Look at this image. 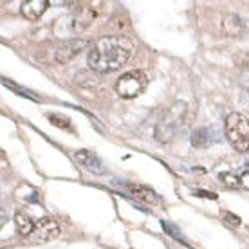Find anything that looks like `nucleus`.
I'll return each instance as SVG.
<instances>
[{
	"label": "nucleus",
	"instance_id": "nucleus-1",
	"mask_svg": "<svg viewBox=\"0 0 249 249\" xmlns=\"http://www.w3.org/2000/svg\"><path fill=\"white\" fill-rule=\"evenodd\" d=\"M132 49L134 44L126 36H101L89 51L87 63L94 72H112L128 62Z\"/></svg>",
	"mask_w": 249,
	"mask_h": 249
},
{
	"label": "nucleus",
	"instance_id": "nucleus-2",
	"mask_svg": "<svg viewBox=\"0 0 249 249\" xmlns=\"http://www.w3.org/2000/svg\"><path fill=\"white\" fill-rule=\"evenodd\" d=\"M186 112H188L186 103L184 101H175L174 105L162 114V118L159 119V123L156 124V130H154V136H156V139L159 143L166 144L177 136L179 128L184 123Z\"/></svg>",
	"mask_w": 249,
	"mask_h": 249
},
{
	"label": "nucleus",
	"instance_id": "nucleus-3",
	"mask_svg": "<svg viewBox=\"0 0 249 249\" xmlns=\"http://www.w3.org/2000/svg\"><path fill=\"white\" fill-rule=\"evenodd\" d=\"M226 137L231 146L237 152H248L249 150V119L244 114L233 112L226 118L224 123Z\"/></svg>",
	"mask_w": 249,
	"mask_h": 249
},
{
	"label": "nucleus",
	"instance_id": "nucleus-4",
	"mask_svg": "<svg viewBox=\"0 0 249 249\" xmlns=\"http://www.w3.org/2000/svg\"><path fill=\"white\" fill-rule=\"evenodd\" d=\"M148 85V76L143 71H128L124 72L118 81H116V92L123 100H132L144 92V89Z\"/></svg>",
	"mask_w": 249,
	"mask_h": 249
},
{
	"label": "nucleus",
	"instance_id": "nucleus-5",
	"mask_svg": "<svg viewBox=\"0 0 249 249\" xmlns=\"http://www.w3.org/2000/svg\"><path fill=\"white\" fill-rule=\"evenodd\" d=\"M89 47V42L83 38H72V40H65L60 45L53 49V62L56 63H69L72 62L83 49Z\"/></svg>",
	"mask_w": 249,
	"mask_h": 249
},
{
	"label": "nucleus",
	"instance_id": "nucleus-6",
	"mask_svg": "<svg viewBox=\"0 0 249 249\" xmlns=\"http://www.w3.org/2000/svg\"><path fill=\"white\" fill-rule=\"evenodd\" d=\"M58 235H60V224H58L54 218L44 217L35 224L31 238L38 244H44V242H49V240H54Z\"/></svg>",
	"mask_w": 249,
	"mask_h": 249
},
{
	"label": "nucleus",
	"instance_id": "nucleus-7",
	"mask_svg": "<svg viewBox=\"0 0 249 249\" xmlns=\"http://www.w3.org/2000/svg\"><path fill=\"white\" fill-rule=\"evenodd\" d=\"M126 192L130 193L132 197H136L137 200H141L144 204L150 206H162V199L157 195L152 188L144 186V184H126Z\"/></svg>",
	"mask_w": 249,
	"mask_h": 249
},
{
	"label": "nucleus",
	"instance_id": "nucleus-8",
	"mask_svg": "<svg viewBox=\"0 0 249 249\" xmlns=\"http://www.w3.org/2000/svg\"><path fill=\"white\" fill-rule=\"evenodd\" d=\"M74 159L80 164H83L89 172H92V174H105V164L101 162V159L94 152L90 150H80V152H76L74 154Z\"/></svg>",
	"mask_w": 249,
	"mask_h": 249
},
{
	"label": "nucleus",
	"instance_id": "nucleus-9",
	"mask_svg": "<svg viewBox=\"0 0 249 249\" xmlns=\"http://www.w3.org/2000/svg\"><path fill=\"white\" fill-rule=\"evenodd\" d=\"M94 18H96V9H94L92 4H80V7H78V11L74 15V20H72L74 31L87 29L89 25L94 22Z\"/></svg>",
	"mask_w": 249,
	"mask_h": 249
},
{
	"label": "nucleus",
	"instance_id": "nucleus-10",
	"mask_svg": "<svg viewBox=\"0 0 249 249\" xmlns=\"http://www.w3.org/2000/svg\"><path fill=\"white\" fill-rule=\"evenodd\" d=\"M47 7H49L47 0H27V2H22L20 11L27 20H38L45 13Z\"/></svg>",
	"mask_w": 249,
	"mask_h": 249
},
{
	"label": "nucleus",
	"instance_id": "nucleus-11",
	"mask_svg": "<svg viewBox=\"0 0 249 249\" xmlns=\"http://www.w3.org/2000/svg\"><path fill=\"white\" fill-rule=\"evenodd\" d=\"M220 27H222V33L226 36H238L244 33V20L237 15H224L222 17V22H220Z\"/></svg>",
	"mask_w": 249,
	"mask_h": 249
},
{
	"label": "nucleus",
	"instance_id": "nucleus-12",
	"mask_svg": "<svg viewBox=\"0 0 249 249\" xmlns=\"http://www.w3.org/2000/svg\"><path fill=\"white\" fill-rule=\"evenodd\" d=\"M217 141V134L213 130L212 126H202L199 130L193 132L192 136V144L195 148H206Z\"/></svg>",
	"mask_w": 249,
	"mask_h": 249
},
{
	"label": "nucleus",
	"instance_id": "nucleus-13",
	"mask_svg": "<svg viewBox=\"0 0 249 249\" xmlns=\"http://www.w3.org/2000/svg\"><path fill=\"white\" fill-rule=\"evenodd\" d=\"M35 224L36 222H33V218L24 212H18L15 215V226H17V230H18L20 235H24V237H31L33 230H35Z\"/></svg>",
	"mask_w": 249,
	"mask_h": 249
},
{
	"label": "nucleus",
	"instance_id": "nucleus-14",
	"mask_svg": "<svg viewBox=\"0 0 249 249\" xmlns=\"http://www.w3.org/2000/svg\"><path fill=\"white\" fill-rule=\"evenodd\" d=\"M218 181L222 182V186L230 188V190H235V188L240 186V177H237V175L231 174V172H222V174H218Z\"/></svg>",
	"mask_w": 249,
	"mask_h": 249
},
{
	"label": "nucleus",
	"instance_id": "nucleus-15",
	"mask_svg": "<svg viewBox=\"0 0 249 249\" xmlns=\"http://www.w3.org/2000/svg\"><path fill=\"white\" fill-rule=\"evenodd\" d=\"M2 83H4V87H9L11 90H15L17 94H20V96H25V98H29V100L40 101V98H38L36 94H33L31 90H27V89H24V87H18V85H15L13 81L6 80V78H2Z\"/></svg>",
	"mask_w": 249,
	"mask_h": 249
},
{
	"label": "nucleus",
	"instance_id": "nucleus-16",
	"mask_svg": "<svg viewBox=\"0 0 249 249\" xmlns=\"http://www.w3.org/2000/svg\"><path fill=\"white\" fill-rule=\"evenodd\" d=\"M47 118H49V121L54 124V126H60V128H69V126H71V121H69V118H65V116H60V114H49Z\"/></svg>",
	"mask_w": 249,
	"mask_h": 249
},
{
	"label": "nucleus",
	"instance_id": "nucleus-17",
	"mask_svg": "<svg viewBox=\"0 0 249 249\" xmlns=\"http://www.w3.org/2000/svg\"><path fill=\"white\" fill-rule=\"evenodd\" d=\"M222 218H224L230 226H237V228L240 226V222H242L238 215H235V213H231V212H222Z\"/></svg>",
	"mask_w": 249,
	"mask_h": 249
},
{
	"label": "nucleus",
	"instance_id": "nucleus-18",
	"mask_svg": "<svg viewBox=\"0 0 249 249\" xmlns=\"http://www.w3.org/2000/svg\"><path fill=\"white\" fill-rule=\"evenodd\" d=\"M193 195L195 197H200V199H212V200H217L218 195L215 192H208V190H193Z\"/></svg>",
	"mask_w": 249,
	"mask_h": 249
},
{
	"label": "nucleus",
	"instance_id": "nucleus-19",
	"mask_svg": "<svg viewBox=\"0 0 249 249\" xmlns=\"http://www.w3.org/2000/svg\"><path fill=\"white\" fill-rule=\"evenodd\" d=\"M240 186L244 190H249V170H246L242 175H240Z\"/></svg>",
	"mask_w": 249,
	"mask_h": 249
},
{
	"label": "nucleus",
	"instance_id": "nucleus-20",
	"mask_svg": "<svg viewBox=\"0 0 249 249\" xmlns=\"http://www.w3.org/2000/svg\"><path fill=\"white\" fill-rule=\"evenodd\" d=\"M248 164H249V162H248Z\"/></svg>",
	"mask_w": 249,
	"mask_h": 249
}]
</instances>
